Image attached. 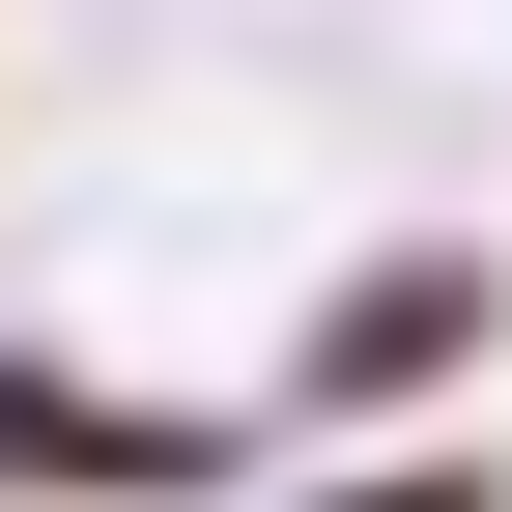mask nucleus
<instances>
[{
	"instance_id": "7ed1b4c3",
	"label": "nucleus",
	"mask_w": 512,
	"mask_h": 512,
	"mask_svg": "<svg viewBox=\"0 0 512 512\" xmlns=\"http://www.w3.org/2000/svg\"><path fill=\"white\" fill-rule=\"evenodd\" d=\"M285 512H512V456H484V427H399V456H313Z\"/></svg>"
},
{
	"instance_id": "f257e3e1",
	"label": "nucleus",
	"mask_w": 512,
	"mask_h": 512,
	"mask_svg": "<svg viewBox=\"0 0 512 512\" xmlns=\"http://www.w3.org/2000/svg\"><path fill=\"white\" fill-rule=\"evenodd\" d=\"M512 342V256L484 228H370L342 285H285V342H256V427L285 456H370V427H456Z\"/></svg>"
},
{
	"instance_id": "f03ea898",
	"label": "nucleus",
	"mask_w": 512,
	"mask_h": 512,
	"mask_svg": "<svg viewBox=\"0 0 512 512\" xmlns=\"http://www.w3.org/2000/svg\"><path fill=\"white\" fill-rule=\"evenodd\" d=\"M228 484H256V399H143V370L0 342V512H228Z\"/></svg>"
}]
</instances>
